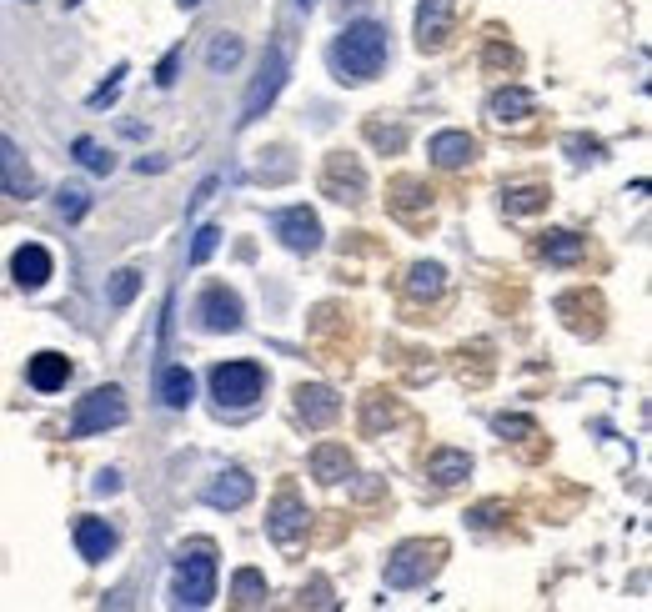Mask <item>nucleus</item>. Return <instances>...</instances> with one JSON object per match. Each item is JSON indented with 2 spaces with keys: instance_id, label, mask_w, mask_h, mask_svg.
Listing matches in <instances>:
<instances>
[{
  "instance_id": "nucleus-19",
  "label": "nucleus",
  "mask_w": 652,
  "mask_h": 612,
  "mask_svg": "<svg viewBox=\"0 0 652 612\" xmlns=\"http://www.w3.org/2000/svg\"><path fill=\"white\" fill-rule=\"evenodd\" d=\"M156 397H161V407L186 412V407H191V397H196L191 372H186V367H161V372H156Z\"/></svg>"
},
{
  "instance_id": "nucleus-11",
  "label": "nucleus",
  "mask_w": 652,
  "mask_h": 612,
  "mask_svg": "<svg viewBox=\"0 0 652 612\" xmlns=\"http://www.w3.org/2000/svg\"><path fill=\"white\" fill-rule=\"evenodd\" d=\"M452 26H457V0H422V11H417V46L422 51H442L452 41Z\"/></svg>"
},
{
  "instance_id": "nucleus-2",
  "label": "nucleus",
  "mask_w": 652,
  "mask_h": 612,
  "mask_svg": "<svg viewBox=\"0 0 652 612\" xmlns=\"http://www.w3.org/2000/svg\"><path fill=\"white\" fill-rule=\"evenodd\" d=\"M216 597V547L211 542H191L176 562V587L171 602L176 607H211Z\"/></svg>"
},
{
  "instance_id": "nucleus-7",
  "label": "nucleus",
  "mask_w": 652,
  "mask_h": 612,
  "mask_svg": "<svg viewBox=\"0 0 652 612\" xmlns=\"http://www.w3.org/2000/svg\"><path fill=\"white\" fill-rule=\"evenodd\" d=\"M271 231H276L281 246L296 251V256H311V251L321 246V221H316V211H306V206L276 211V216H271Z\"/></svg>"
},
{
  "instance_id": "nucleus-9",
  "label": "nucleus",
  "mask_w": 652,
  "mask_h": 612,
  "mask_svg": "<svg viewBox=\"0 0 652 612\" xmlns=\"http://www.w3.org/2000/svg\"><path fill=\"white\" fill-rule=\"evenodd\" d=\"M321 191L337 196V201H362V196H367V171L357 166V156H347V151H332V156H326Z\"/></svg>"
},
{
  "instance_id": "nucleus-26",
  "label": "nucleus",
  "mask_w": 652,
  "mask_h": 612,
  "mask_svg": "<svg viewBox=\"0 0 652 612\" xmlns=\"http://www.w3.org/2000/svg\"><path fill=\"white\" fill-rule=\"evenodd\" d=\"M231 592H236V602H241V607H261V602H266V582H261V572H251V567H241V572H236Z\"/></svg>"
},
{
  "instance_id": "nucleus-13",
  "label": "nucleus",
  "mask_w": 652,
  "mask_h": 612,
  "mask_svg": "<svg viewBox=\"0 0 652 612\" xmlns=\"http://www.w3.org/2000/svg\"><path fill=\"white\" fill-rule=\"evenodd\" d=\"M266 532H271L276 547H296V537L306 532V507H301L296 492H281V497H276V507H271V517H266Z\"/></svg>"
},
{
  "instance_id": "nucleus-31",
  "label": "nucleus",
  "mask_w": 652,
  "mask_h": 612,
  "mask_svg": "<svg viewBox=\"0 0 652 612\" xmlns=\"http://www.w3.org/2000/svg\"><path fill=\"white\" fill-rule=\"evenodd\" d=\"M136 291H141V271H131V266H126V271H116V276H111V301H116V306H131V301H136Z\"/></svg>"
},
{
  "instance_id": "nucleus-1",
  "label": "nucleus",
  "mask_w": 652,
  "mask_h": 612,
  "mask_svg": "<svg viewBox=\"0 0 652 612\" xmlns=\"http://www.w3.org/2000/svg\"><path fill=\"white\" fill-rule=\"evenodd\" d=\"M326 61H332L337 81H352V86L382 76V66H387V26H377V21H357V26H347V31L332 41Z\"/></svg>"
},
{
  "instance_id": "nucleus-12",
  "label": "nucleus",
  "mask_w": 652,
  "mask_h": 612,
  "mask_svg": "<svg viewBox=\"0 0 652 612\" xmlns=\"http://www.w3.org/2000/svg\"><path fill=\"white\" fill-rule=\"evenodd\" d=\"M251 497H256V482H251V472H241V467H226V472L201 492V502L216 507V512H236V507H246Z\"/></svg>"
},
{
  "instance_id": "nucleus-29",
  "label": "nucleus",
  "mask_w": 652,
  "mask_h": 612,
  "mask_svg": "<svg viewBox=\"0 0 652 612\" xmlns=\"http://www.w3.org/2000/svg\"><path fill=\"white\" fill-rule=\"evenodd\" d=\"M537 206H547V191H542V186H517V191H507V211H512V216H527V211H537Z\"/></svg>"
},
{
  "instance_id": "nucleus-6",
  "label": "nucleus",
  "mask_w": 652,
  "mask_h": 612,
  "mask_svg": "<svg viewBox=\"0 0 652 612\" xmlns=\"http://www.w3.org/2000/svg\"><path fill=\"white\" fill-rule=\"evenodd\" d=\"M131 412H126V392L121 387H96L76 402L71 412V437H101L111 427H121Z\"/></svg>"
},
{
  "instance_id": "nucleus-32",
  "label": "nucleus",
  "mask_w": 652,
  "mask_h": 612,
  "mask_svg": "<svg viewBox=\"0 0 652 612\" xmlns=\"http://www.w3.org/2000/svg\"><path fill=\"white\" fill-rule=\"evenodd\" d=\"M492 432H497L502 442H507V437H512V442H527V437H537V422H532V417H497Z\"/></svg>"
},
{
  "instance_id": "nucleus-36",
  "label": "nucleus",
  "mask_w": 652,
  "mask_h": 612,
  "mask_svg": "<svg viewBox=\"0 0 652 612\" xmlns=\"http://www.w3.org/2000/svg\"><path fill=\"white\" fill-rule=\"evenodd\" d=\"M387 417H397V407H387ZM367 432H382V392H372L367 402Z\"/></svg>"
},
{
  "instance_id": "nucleus-28",
  "label": "nucleus",
  "mask_w": 652,
  "mask_h": 612,
  "mask_svg": "<svg viewBox=\"0 0 652 612\" xmlns=\"http://www.w3.org/2000/svg\"><path fill=\"white\" fill-rule=\"evenodd\" d=\"M76 156H81V166H86V171H96V176H111V166H116V161H111V151H101L91 136H81V141H76Z\"/></svg>"
},
{
  "instance_id": "nucleus-37",
  "label": "nucleus",
  "mask_w": 652,
  "mask_h": 612,
  "mask_svg": "<svg viewBox=\"0 0 652 612\" xmlns=\"http://www.w3.org/2000/svg\"><path fill=\"white\" fill-rule=\"evenodd\" d=\"M487 66H517V51H512V46H497V41H492V51H487Z\"/></svg>"
},
{
  "instance_id": "nucleus-5",
  "label": "nucleus",
  "mask_w": 652,
  "mask_h": 612,
  "mask_svg": "<svg viewBox=\"0 0 652 612\" xmlns=\"http://www.w3.org/2000/svg\"><path fill=\"white\" fill-rule=\"evenodd\" d=\"M266 392V372L256 367V362H221V367H211V397H216V407L226 412H241V407H251L256 397Z\"/></svg>"
},
{
  "instance_id": "nucleus-23",
  "label": "nucleus",
  "mask_w": 652,
  "mask_h": 612,
  "mask_svg": "<svg viewBox=\"0 0 652 612\" xmlns=\"http://www.w3.org/2000/svg\"><path fill=\"white\" fill-rule=\"evenodd\" d=\"M582 251H587V241H582L577 231H547V236H542V256H547V261H562V266H567V261H582Z\"/></svg>"
},
{
  "instance_id": "nucleus-33",
  "label": "nucleus",
  "mask_w": 652,
  "mask_h": 612,
  "mask_svg": "<svg viewBox=\"0 0 652 612\" xmlns=\"http://www.w3.org/2000/svg\"><path fill=\"white\" fill-rule=\"evenodd\" d=\"M367 141H377V146H387V151H402V146H407V131H402V126L367 121Z\"/></svg>"
},
{
  "instance_id": "nucleus-4",
  "label": "nucleus",
  "mask_w": 652,
  "mask_h": 612,
  "mask_svg": "<svg viewBox=\"0 0 652 612\" xmlns=\"http://www.w3.org/2000/svg\"><path fill=\"white\" fill-rule=\"evenodd\" d=\"M447 562V542H402L392 557H387V587L407 592V587H422L427 577H437Z\"/></svg>"
},
{
  "instance_id": "nucleus-14",
  "label": "nucleus",
  "mask_w": 652,
  "mask_h": 612,
  "mask_svg": "<svg viewBox=\"0 0 652 612\" xmlns=\"http://www.w3.org/2000/svg\"><path fill=\"white\" fill-rule=\"evenodd\" d=\"M296 417H301L306 427H332V422L342 417V397H337L332 387H301V392H296Z\"/></svg>"
},
{
  "instance_id": "nucleus-17",
  "label": "nucleus",
  "mask_w": 652,
  "mask_h": 612,
  "mask_svg": "<svg viewBox=\"0 0 652 612\" xmlns=\"http://www.w3.org/2000/svg\"><path fill=\"white\" fill-rule=\"evenodd\" d=\"M76 547H81L86 562H106L116 552V527L101 522V517H81L76 522Z\"/></svg>"
},
{
  "instance_id": "nucleus-35",
  "label": "nucleus",
  "mask_w": 652,
  "mask_h": 612,
  "mask_svg": "<svg viewBox=\"0 0 652 612\" xmlns=\"http://www.w3.org/2000/svg\"><path fill=\"white\" fill-rule=\"evenodd\" d=\"M176 66H181V46H176V51L156 66V86H176Z\"/></svg>"
},
{
  "instance_id": "nucleus-18",
  "label": "nucleus",
  "mask_w": 652,
  "mask_h": 612,
  "mask_svg": "<svg viewBox=\"0 0 652 612\" xmlns=\"http://www.w3.org/2000/svg\"><path fill=\"white\" fill-rule=\"evenodd\" d=\"M527 116H532V96H527L522 86L492 91V101H487V121H492V126H517V121H527Z\"/></svg>"
},
{
  "instance_id": "nucleus-34",
  "label": "nucleus",
  "mask_w": 652,
  "mask_h": 612,
  "mask_svg": "<svg viewBox=\"0 0 652 612\" xmlns=\"http://www.w3.org/2000/svg\"><path fill=\"white\" fill-rule=\"evenodd\" d=\"M121 76H126V66H116V71H111V81H106L101 91H91V111H106V106H116V96H121Z\"/></svg>"
},
{
  "instance_id": "nucleus-20",
  "label": "nucleus",
  "mask_w": 652,
  "mask_h": 612,
  "mask_svg": "<svg viewBox=\"0 0 652 612\" xmlns=\"http://www.w3.org/2000/svg\"><path fill=\"white\" fill-rule=\"evenodd\" d=\"M311 477L316 482H342V477H352V452L347 447H337V442H321L316 452H311Z\"/></svg>"
},
{
  "instance_id": "nucleus-10",
  "label": "nucleus",
  "mask_w": 652,
  "mask_h": 612,
  "mask_svg": "<svg viewBox=\"0 0 652 612\" xmlns=\"http://www.w3.org/2000/svg\"><path fill=\"white\" fill-rule=\"evenodd\" d=\"M196 317H201V327L206 332H241V296L236 291H226V286H206L201 291V301H196Z\"/></svg>"
},
{
  "instance_id": "nucleus-8",
  "label": "nucleus",
  "mask_w": 652,
  "mask_h": 612,
  "mask_svg": "<svg viewBox=\"0 0 652 612\" xmlns=\"http://www.w3.org/2000/svg\"><path fill=\"white\" fill-rule=\"evenodd\" d=\"M0 191L16 196V201H36L41 196V176L26 166L21 146L11 136H0Z\"/></svg>"
},
{
  "instance_id": "nucleus-16",
  "label": "nucleus",
  "mask_w": 652,
  "mask_h": 612,
  "mask_svg": "<svg viewBox=\"0 0 652 612\" xmlns=\"http://www.w3.org/2000/svg\"><path fill=\"white\" fill-rule=\"evenodd\" d=\"M51 266H56V261H51V251H46V246H36V241H26V246L11 256V276H16L26 291L46 286V281H51Z\"/></svg>"
},
{
  "instance_id": "nucleus-25",
  "label": "nucleus",
  "mask_w": 652,
  "mask_h": 612,
  "mask_svg": "<svg viewBox=\"0 0 652 612\" xmlns=\"http://www.w3.org/2000/svg\"><path fill=\"white\" fill-rule=\"evenodd\" d=\"M241 61V36H216L211 46H206V66L221 76V71H231Z\"/></svg>"
},
{
  "instance_id": "nucleus-38",
  "label": "nucleus",
  "mask_w": 652,
  "mask_h": 612,
  "mask_svg": "<svg viewBox=\"0 0 652 612\" xmlns=\"http://www.w3.org/2000/svg\"><path fill=\"white\" fill-rule=\"evenodd\" d=\"M96 492H101V497L121 492V472H101V477H96Z\"/></svg>"
},
{
  "instance_id": "nucleus-27",
  "label": "nucleus",
  "mask_w": 652,
  "mask_h": 612,
  "mask_svg": "<svg viewBox=\"0 0 652 612\" xmlns=\"http://www.w3.org/2000/svg\"><path fill=\"white\" fill-rule=\"evenodd\" d=\"M56 211H61L66 221H81V216L91 211V191H86V186H61V196H56Z\"/></svg>"
},
{
  "instance_id": "nucleus-15",
  "label": "nucleus",
  "mask_w": 652,
  "mask_h": 612,
  "mask_svg": "<svg viewBox=\"0 0 652 612\" xmlns=\"http://www.w3.org/2000/svg\"><path fill=\"white\" fill-rule=\"evenodd\" d=\"M427 156H432L442 171H462V166H472L477 141H472L467 131H437V136H432V146H427Z\"/></svg>"
},
{
  "instance_id": "nucleus-30",
  "label": "nucleus",
  "mask_w": 652,
  "mask_h": 612,
  "mask_svg": "<svg viewBox=\"0 0 652 612\" xmlns=\"http://www.w3.org/2000/svg\"><path fill=\"white\" fill-rule=\"evenodd\" d=\"M216 246H221V226H201L196 241H191V266H206L216 256Z\"/></svg>"
},
{
  "instance_id": "nucleus-40",
  "label": "nucleus",
  "mask_w": 652,
  "mask_h": 612,
  "mask_svg": "<svg viewBox=\"0 0 652 612\" xmlns=\"http://www.w3.org/2000/svg\"><path fill=\"white\" fill-rule=\"evenodd\" d=\"M181 6H186V11H196V0H181Z\"/></svg>"
},
{
  "instance_id": "nucleus-24",
  "label": "nucleus",
  "mask_w": 652,
  "mask_h": 612,
  "mask_svg": "<svg viewBox=\"0 0 652 612\" xmlns=\"http://www.w3.org/2000/svg\"><path fill=\"white\" fill-rule=\"evenodd\" d=\"M442 276H447V271H442L437 261H417V266H412V276H407V291H412L417 301L442 296Z\"/></svg>"
},
{
  "instance_id": "nucleus-21",
  "label": "nucleus",
  "mask_w": 652,
  "mask_h": 612,
  "mask_svg": "<svg viewBox=\"0 0 652 612\" xmlns=\"http://www.w3.org/2000/svg\"><path fill=\"white\" fill-rule=\"evenodd\" d=\"M71 382V362L61 352H36L31 357V387L36 392H61Z\"/></svg>"
},
{
  "instance_id": "nucleus-3",
  "label": "nucleus",
  "mask_w": 652,
  "mask_h": 612,
  "mask_svg": "<svg viewBox=\"0 0 652 612\" xmlns=\"http://www.w3.org/2000/svg\"><path fill=\"white\" fill-rule=\"evenodd\" d=\"M286 76H291V51H286V41H271L266 56H261V71H256V81H251V91L241 101V126H251V121H261L271 111V101L281 96Z\"/></svg>"
},
{
  "instance_id": "nucleus-22",
  "label": "nucleus",
  "mask_w": 652,
  "mask_h": 612,
  "mask_svg": "<svg viewBox=\"0 0 652 612\" xmlns=\"http://www.w3.org/2000/svg\"><path fill=\"white\" fill-rule=\"evenodd\" d=\"M467 472H472V457L457 452V447H437V452L427 457V477H432L437 487H457Z\"/></svg>"
},
{
  "instance_id": "nucleus-39",
  "label": "nucleus",
  "mask_w": 652,
  "mask_h": 612,
  "mask_svg": "<svg viewBox=\"0 0 652 612\" xmlns=\"http://www.w3.org/2000/svg\"><path fill=\"white\" fill-rule=\"evenodd\" d=\"M497 512H502V507H492V502H487V507H477V512H472V522H477V527H492V522H497Z\"/></svg>"
}]
</instances>
